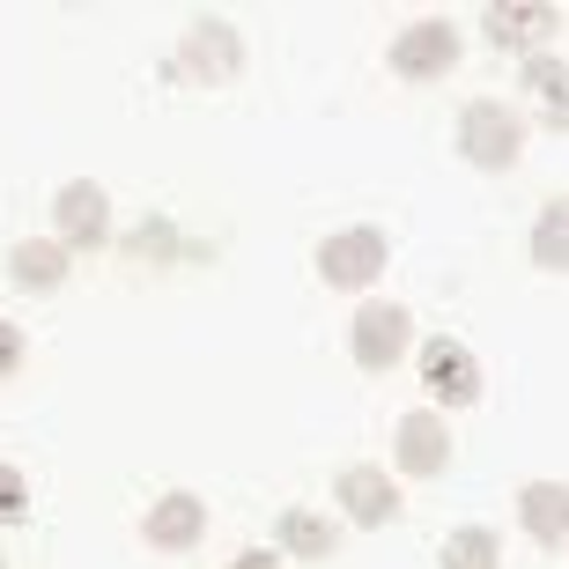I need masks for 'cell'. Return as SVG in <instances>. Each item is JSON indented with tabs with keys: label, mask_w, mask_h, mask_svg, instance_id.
I'll return each instance as SVG.
<instances>
[{
	"label": "cell",
	"mask_w": 569,
	"mask_h": 569,
	"mask_svg": "<svg viewBox=\"0 0 569 569\" xmlns=\"http://www.w3.org/2000/svg\"><path fill=\"white\" fill-rule=\"evenodd\" d=\"M459 148H466V163L510 170L518 156H526V127H518V111H510V104L481 97V104H466V119H459Z\"/></svg>",
	"instance_id": "cell-1"
},
{
	"label": "cell",
	"mask_w": 569,
	"mask_h": 569,
	"mask_svg": "<svg viewBox=\"0 0 569 569\" xmlns=\"http://www.w3.org/2000/svg\"><path fill=\"white\" fill-rule=\"evenodd\" d=\"M407 333H415V318L400 311V303H362L356 326H348V348H356V370H370V378H385L392 362L407 356Z\"/></svg>",
	"instance_id": "cell-2"
},
{
	"label": "cell",
	"mask_w": 569,
	"mask_h": 569,
	"mask_svg": "<svg viewBox=\"0 0 569 569\" xmlns=\"http://www.w3.org/2000/svg\"><path fill=\"white\" fill-rule=\"evenodd\" d=\"M459 67V30L451 22H407L400 38H392V74L400 82H437V74H451Z\"/></svg>",
	"instance_id": "cell-3"
},
{
	"label": "cell",
	"mask_w": 569,
	"mask_h": 569,
	"mask_svg": "<svg viewBox=\"0 0 569 569\" xmlns=\"http://www.w3.org/2000/svg\"><path fill=\"white\" fill-rule=\"evenodd\" d=\"M318 274L333 289H370L385 274V237L378 230H333L318 244Z\"/></svg>",
	"instance_id": "cell-4"
},
{
	"label": "cell",
	"mask_w": 569,
	"mask_h": 569,
	"mask_svg": "<svg viewBox=\"0 0 569 569\" xmlns=\"http://www.w3.org/2000/svg\"><path fill=\"white\" fill-rule=\"evenodd\" d=\"M52 222H60V252H97L111 237V200L104 186H89V178H74V186H60V200H52Z\"/></svg>",
	"instance_id": "cell-5"
},
{
	"label": "cell",
	"mask_w": 569,
	"mask_h": 569,
	"mask_svg": "<svg viewBox=\"0 0 569 569\" xmlns=\"http://www.w3.org/2000/svg\"><path fill=\"white\" fill-rule=\"evenodd\" d=\"M178 60H186L200 82H230L237 67H244V38H237L222 16H200V22L186 30V52H178Z\"/></svg>",
	"instance_id": "cell-6"
},
{
	"label": "cell",
	"mask_w": 569,
	"mask_h": 569,
	"mask_svg": "<svg viewBox=\"0 0 569 569\" xmlns=\"http://www.w3.org/2000/svg\"><path fill=\"white\" fill-rule=\"evenodd\" d=\"M422 378H429V392H437L443 407H473L481 400V362L466 356L459 340H443V333L422 348Z\"/></svg>",
	"instance_id": "cell-7"
},
{
	"label": "cell",
	"mask_w": 569,
	"mask_h": 569,
	"mask_svg": "<svg viewBox=\"0 0 569 569\" xmlns=\"http://www.w3.org/2000/svg\"><path fill=\"white\" fill-rule=\"evenodd\" d=\"M333 496H340V510L356 518V526H392L400 518V488H392V473H378V466H348L333 481Z\"/></svg>",
	"instance_id": "cell-8"
},
{
	"label": "cell",
	"mask_w": 569,
	"mask_h": 569,
	"mask_svg": "<svg viewBox=\"0 0 569 569\" xmlns=\"http://www.w3.org/2000/svg\"><path fill=\"white\" fill-rule=\"evenodd\" d=\"M392 443H400V473H422V481H437L443 466H451V429L437 422V407H415Z\"/></svg>",
	"instance_id": "cell-9"
},
{
	"label": "cell",
	"mask_w": 569,
	"mask_h": 569,
	"mask_svg": "<svg viewBox=\"0 0 569 569\" xmlns=\"http://www.w3.org/2000/svg\"><path fill=\"white\" fill-rule=\"evenodd\" d=\"M200 532H208V503H200V496H163V503L141 518V540L148 548H170V555L192 548Z\"/></svg>",
	"instance_id": "cell-10"
},
{
	"label": "cell",
	"mask_w": 569,
	"mask_h": 569,
	"mask_svg": "<svg viewBox=\"0 0 569 569\" xmlns=\"http://www.w3.org/2000/svg\"><path fill=\"white\" fill-rule=\"evenodd\" d=\"M518 518H526V532L540 540V548L562 555V540H569V496H562V481H532L526 496H518Z\"/></svg>",
	"instance_id": "cell-11"
},
{
	"label": "cell",
	"mask_w": 569,
	"mask_h": 569,
	"mask_svg": "<svg viewBox=\"0 0 569 569\" xmlns=\"http://www.w3.org/2000/svg\"><path fill=\"white\" fill-rule=\"evenodd\" d=\"M333 540H340V532L326 526L318 510H303V503L281 510V548H289V555H303V562H326V555H333Z\"/></svg>",
	"instance_id": "cell-12"
},
{
	"label": "cell",
	"mask_w": 569,
	"mask_h": 569,
	"mask_svg": "<svg viewBox=\"0 0 569 569\" xmlns=\"http://www.w3.org/2000/svg\"><path fill=\"white\" fill-rule=\"evenodd\" d=\"M437 562L443 569H496L503 562V540H496V526H459L451 540H443Z\"/></svg>",
	"instance_id": "cell-13"
},
{
	"label": "cell",
	"mask_w": 569,
	"mask_h": 569,
	"mask_svg": "<svg viewBox=\"0 0 569 569\" xmlns=\"http://www.w3.org/2000/svg\"><path fill=\"white\" fill-rule=\"evenodd\" d=\"M8 274H16V289H60L67 281V252L60 244H16Z\"/></svg>",
	"instance_id": "cell-14"
},
{
	"label": "cell",
	"mask_w": 569,
	"mask_h": 569,
	"mask_svg": "<svg viewBox=\"0 0 569 569\" xmlns=\"http://www.w3.org/2000/svg\"><path fill=\"white\" fill-rule=\"evenodd\" d=\"M532 267H548V274L569 267V208H562V200H548L540 222H532Z\"/></svg>",
	"instance_id": "cell-15"
},
{
	"label": "cell",
	"mask_w": 569,
	"mask_h": 569,
	"mask_svg": "<svg viewBox=\"0 0 569 569\" xmlns=\"http://www.w3.org/2000/svg\"><path fill=\"white\" fill-rule=\"evenodd\" d=\"M481 22H488V38H496V44H532L540 30H555L548 8H488Z\"/></svg>",
	"instance_id": "cell-16"
},
{
	"label": "cell",
	"mask_w": 569,
	"mask_h": 569,
	"mask_svg": "<svg viewBox=\"0 0 569 569\" xmlns=\"http://www.w3.org/2000/svg\"><path fill=\"white\" fill-rule=\"evenodd\" d=\"M562 82H569V67L562 60H548V52H532V60H526V89H532V97H540V104H548V119H555V127H562Z\"/></svg>",
	"instance_id": "cell-17"
},
{
	"label": "cell",
	"mask_w": 569,
	"mask_h": 569,
	"mask_svg": "<svg viewBox=\"0 0 569 569\" xmlns=\"http://www.w3.org/2000/svg\"><path fill=\"white\" fill-rule=\"evenodd\" d=\"M22 510H30V481H22L16 466H0V526H16Z\"/></svg>",
	"instance_id": "cell-18"
},
{
	"label": "cell",
	"mask_w": 569,
	"mask_h": 569,
	"mask_svg": "<svg viewBox=\"0 0 569 569\" xmlns=\"http://www.w3.org/2000/svg\"><path fill=\"white\" fill-rule=\"evenodd\" d=\"M16 362H22V333H16V326H8V318H0V378H8Z\"/></svg>",
	"instance_id": "cell-19"
},
{
	"label": "cell",
	"mask_w": 569,
	"mask_h": 569,
	"mask_svg": "<svg viewBox=\"0 0 569 569\" xmlns=\"http://www.w3.org/2000/svg\"><path fill=\"white\" fill-rule=\"evenodd\" d=\"M230 569H281V562H274V555H267V548H244V555H237Z\"/></svg>",
	"instance_id": "cell-20"
},
{
	"label": "cell",
	"mask_w": 569,
	"mask_h": 569,
	"mask_svg": "<svg viewBox=\"0 0 569 569\" xmlns=\"http://www.w3.org/2000/svg\"><path fill=\"white\" fill-rule=\"evenodd\" d=\"M0 569H8V562H0Z\"/></svg>",
	"instance_id": "cell-21"
}]
</instances>
